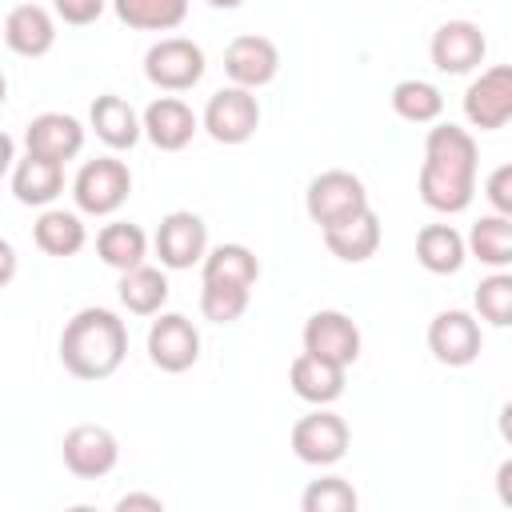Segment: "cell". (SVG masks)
Instances as JSON below:
<instances>
[{"label":"cell","mask_w":512,"mask_h":512,"mask_svg":"<svg viewBox=\"0 0 512 512\" xmlns=\"http://www.w3.org/2000/svg\"><path fill=\"white\" fill-rule=\"evenodd\" d=\"M128 196H132V172L116 156L84 160L72 180V200L84 216H112L128 204Z\"/></svg>","instance_id":"7a4b0ae2"},{"label":"cell","mask_w":512,"mask_h":512,"mask_svg":"<svg viewBox=\"0 0 512 512\" xmlns=\"http://www.w3.org/2000/svg\"><path fill=\"white\" fill-rule=\"evenodd\" d=\"M300 340H304V352H312V356H320V360H332V364H340V368H352V364L360 360V344H364L356 320H352L348 312H340V308H320V312H312V316L304 320Z\"/></svg>","instance_id":"52a82bcc"},{"label":"cell","mask_w":512,"mask_h":512,"mask_svg":"<svg viewBox=\"0 0 512 512\" xmlns=\"http://www.w3.org/2000/svg\"><path fill=\"white\" fill-rule=\"evenodd\" d=\"M392 112L408 124H436L440 112H444V96L436 84L420 80V76H408L392 88Z\"/></svg>","instance_id":"4dcf8cb0"},{"label":"cell","mask_w":512,"mask_h":512,"mask_svg":"<svg viewBox=\"0 0 512 512\" xmlns=\"http://www.w3.org/2000/svg\"><path fill=\"white\" fill-rule=\"evenodd\" d=\"M356 504H360V496H356V488L344 476H320L300 496L304 512H352Z\"/></svg>","instance_id":"836d02e7"},{"label":"cell","mask_w":512,"mask_h":512,"mask_svg":"<svg viewBox=\"0 0 512 512\" xmlns=\"http://www.w3.org/2000/svg\"><path fill=\"white\" fill-rule=\"evenodd\" d=\"M24 148L32 156H44V160H56V164H68L80 156L84 148V124L68 112H40L28 120L24 128Z\"/></svg>","instance_id":"9a60e30c"},{"label":"cell","mask_w":512,"mask_h":512,"mask_svg":"<svg viewBox=\"0 0 512 512\" xmlns=\"http://www.w3.org/2000/svg\"><path fill=\"white\" fill-rule=\"evenodd\" d=\"M200 128L216 140V144H248L260 128V100L248 92V88H220L208 96L204 104V116H200Z\"/></svg>","instance_id":"5b68a950"},{"label":"cell","mask_w":512,"mask_h":512,"mask_svg":"<svg viewBox=\"0 0 512 512\" xmlns=\"http://www.w3.org/2000/svg\"><path fill=\"white\" fill-rule=\"evenodd\" d=\"M476 316L488 320L492 328H508L512 324V276L504 268H496L492 276H484L472 292Z\"/></svg>","instance_id":"1f68e13d"},{"label":"cell","mask_w":512,"mask_h":512,"mask_svg":"<svg viewBox=\"0 0 512 512\" xmlns=\"http://www.w3.org/2000/svg\"><path fill=\"white\" fill-rule=\"evenodd\" d=\"M136 508H148V512H164V500L152 496V492H128L116 500V512H136Z\"/></svg>","instance_id":"8d00e7d4"},{"label":"cell","mask_w":512,"mask_h":512,"mask_svg":"<svg viewBox=\"0 0 512 512\" xmlns=\"http://www.w3.org/2000/svg\"><path fill=\"white\" fill-rule=\"evenodd\" d=\"M464 248H468V256H476V260L488 264L492 272H496V268H508V264H512V216H500V212L480 216V220L472 224Z\"/></svg>","instance_id":"f546056e"},{"label":"cell","mask_w":512,"mask_h":512,"mask_svg":"<svg viewBox=\"0 0 512 512\" xmlns=\"http://www.w3.org/2000/svg\"><path fill=\"white\" fill-rule=\"evenodd\" d=\"M104 8H108V0H52V12H56L64 24H76V28L96 24Z\"/></svg>","instance_id":"d590c367"},{"label":"cell","mask_w":512,"mask_h":512,"mask_svg":"<svg viewBox=\"0 0 512 512\" xmlns=\"http://www.w3.org/2000/svg\"><path fill=\"white\" fill-rule=\"evenodd\" d=\"M208 4H212V8H240L244 0H208Z\"/></svg>","instance_id":"60d3db41"},{"label":"cell","mask_w":512,"mask_h":512,"mask_svg":"<svg viewBox=\"0 0 512 512\" xmlns=\"http://www.w3.org/2000/svg\"><path fill=\"white\" fill-rule=\"evenodd\" d=\"M116 20L136 32H172L188 16V0H108Z\"/></svg>","instance_id":"f1b7e54d"},{"label":"cell","mask_w":512,"mask_h":512,"mask_svg":"<svg viewBox=\"0 0 512 512\" xmlns=\"http://www.w3.org/2000/svg\"><path fill=\"white\" fill-rule=\"evenodd\" d=\"M4 44L24 56V60H36V56H48L52 44H56V20L44 4H16L8 16H4Z\"/></svg>","instance_id":"e0dca14e"},{"label":"cell","mask_w":512,"mask_h":512,"mask_svg":"<svg viewBox=\"0 0 512 512\" xmlns=\"http://www.w3.org/2000/svg\"><path fill=\"white\" fill-rule=\"evenodd\" d=\"M420 200L432 208V212H444V216H456L472 204L476 196V176H456V172H444V168H432V164H420Z\"/></svg>","instance_id":"d4e9b609"},{"label":"cell","mask_w":512,"mask_h":512,"mask_svg":"<svg viewBox=\"0 0 512 512\" xmlns=\"http://www.w3.org/2000/svg\"><path fill=\"white\" fill-rule=\"evenodd\" d=\"M204 48L188 36H160L144 52V76L160 92H188L204 76Z\"/></svg>","instance_id":"3957f363"},{"label":"cell","mask_w":512,"mask_h":512,"mask_svg":"<svg viewBox=\"0 0 512 512\" xmlns=\"http://www.w3.org/2000/svg\"><path fill=\"white\" fill-rule=\"evenodd\" d=\"M508 480H512V460H504V464H500V472H496V488H500V504H512V488H508Z\"/></svg>","instance_id":"ab89813d"},{"label":"cell","mask_w":512,"mask_h":512,"mask_svg":"<svg viewBox=\"0 0 512 512\" xmlns=\"http://www.w3.org/2000/svg\"><path fill=\"white\" fill-rule=\"evenodd\" d=\"M248 296H252V288L204 280V284H200V312H204V320H212V324H232V320L244 316Z\"/></svg>","instance_id":"d6a6232c"},{"label":"cell","mask_w":512,"mask_h":512,"mask_svg":"<svg viewBox=\"0 0 512 512\" xmlns=\"http://www.w3.org/2000/svg\"><path fill=\"white\" fill-rule=\"evenodd\" d=\"M148 360L160 372H188L200 360V332L184 312H156L148 328Z\"/></svg>","instance_id":"7c38bea8"},{"label":"cell","mask_w":512,"mask_h":512,"mask_svg":"<svg viewBox=\"0 0 512 512\" xmlns=\"http://www.w3.org/2000/svg\"><path fill=\"white\" fill-rule=\"evenodd\" d=\"M12 164H16V140L8 132H0V180L12 172Z\"/></svg>","instance_id":"f35d334b"},{"label":"cell","mask_w":512,"mask_h":512,"mask_svg":"<svg viewBox=\"0 0 512 512\" xmlns=\"http://www.w3.org/2000/svg\"><path fill=\"white\" fill-rule=\"evenodd\" d=\"M12 196L28 208H48L60 192H64V164L44 160V156H24L12 164Z\"/></svg>","instance_id":"44dd1931"},{"label":"cell","mask_w":512,"mask_h":512,"mask_svg":"<svg viewBox=\"0 0 512 512\" xmlns=\"http://www.w3.org/2000/svg\"><path fill=\"white\" fill-rule=\"evenodd\" d=\"M224 72L236 88H264L276 80L280 72V48L268 40V36H256V32H244L236 36L228 48H224Z\"/></svg>","instance_id":"5bb4252c"},{"label":"cell","mask_w":512,"mask_h":512,"mask_svg":"<svg viewBox=\"0 0 512 512\" xmlns=\"http://www.w3.org/2000/svg\"><path fill=\"white\" fill-rule=\"evenodd\" d=\"M60 456H64V468L80 480H100L116 468L120 460V440L112 436V428L104 424H76L64 432L60 440Z\"/></svg>","instance_id":"ba28073f"},{"label":"cell","mask_w":512,"mask_h":512,"mask_svg":"<svg viewBox=\"0 0 512 512\" xmlns=\"http://www.w3.org/2000/svg\"><path fill=\"white\" fill-rule=\"evenodd\" d=\"M320 236H324V244H328V252H332L336 260L360 264V260L376 256V248H380V216H376L372 204H368V208H360L356 216L320 228Z\"/></svg>","instance_id":"ffe728a7"},{"label":"cell","mask_w":512,"mask_h":512,"mask_svg":"<svg viewBox=\"0 0 512 512\" xmlns=\"http://www.w3.org/2000/svg\"><path fill=\"white\" fill-rule=\"evenodd\" d=\"M4 96H8V80H4V72H0V104H4Z\"/></svg>","instance_id":"b9f144b4"},{"label":"cell","mask_w":512,"mask_h":512,"mask_svg":"<svg viewBox=\"0 0 512 512\" xmlns=\"http://www.w3.org/2000/svg\"><path fill=\"white\" fill-rule=\"evenodd\" d=\"M128 356V328L112 308H80L60 332V364L76 380H108Z\"/></svg>","instance_id":"6da1fadb"},{"label":"cell","mask_w":512,"mask_h":512,"mask_svg":"<svg viewBox=\"0 0 512 512\" xmlns=\"http://www.w3.org/2000/svg\"><path fill=\"white\" fill-rule=\"evenodd\" d=\"M288 444L296 452V460L304 464H316V468H328L336 460H344L348 444H352V432H348V420L328 412V404H316V412L300 416L288 432Z\"/></svg>","instance_id":"277c9868"},{"label":"cell","mask_w":512,"mask_h":512,"mask_svg":"<svg viewBox=\"0 0 512 512\" xmlns=\"http://www.w3.org/2000/svg\"><path fill=\"white\" fill-rule=\"evenodd\" d=\"M32 240L40 252L48 256H76L84 244H88V228L80 220V212H68V208H44L32 224Z\"/></svg>","instance_id":"cb8c5ba5"},{"label":"cell","mask_w":512,"mask_h":512,"mask_svg":"<svg viewBox=\"0 0 512 512\" xmlns=\"http://www.w3.org/2000/svg\"><path fill=\"white\" fill-rule=\"evenodd\" d=\"M152 244H156L160 268L184 272V268H192V264L204 260V252H208V224H204L196 212L176 208V212H168V216L160 220Z\"/></svg>","instance_id":"8fae6325"},{"label":"cell","mask_w":512,"mask_h":512,"mask_svg":"<svg viewBox=\"0 0 512 512\" xmlns=\"http://www.w3.org/2000/svg\"><path fill=\"white\" fill-rule=\"evenodd\" d=\"M484 52H488V40H484L480 24H472V20H444L428 44L436 72H444V76H464V72L480 68Z\"/></svg>","instance_id":"4fadbf2b"},{"label":"cell","mask_w":512,"mask_h":512,"mask_svg":"<svg viewBox=\"0 0 512 512\" xmlns=\"http://www.w3.org/2000/svg\"><path fill=\"white\" fill-rule=\"evenodd\" d=\"M344 372L348 368H340L332 360H320L312 352H300L292 360V368H288V384L308 404H332V400L344 396Z\"/></svg>","instance_id":"7402d4cb"},{"label":"cell","mask_w":512,"mask_h":512,"mask_svg":"<svg viewBox=\"0 0 512 512\" xmlns=\"http://www.w3.org/2000/svg\"><path fill=\"white\" fill-rule=\"evenodd\" d=\"M484 348L480 320L464 308H444L428 324V352L448 368H468Z\"/></svg>","instance_id":"9c48e42d"},{"label":"cell","mask_w":512,"mask_h":512,"mask_svg":"<svg viewBox=\"0 0 512 512\" xmlns=\"http://www.w3.org/2000/svg\"><path fill=\"white\" fill-rule=\"evenodd\" d=\"M88 128H92L96 140L108 144L112 152H128V148L144 136L140 112H136L124 96H116V92H104V96L92 100V108H88Z\"/></svg>","instance_id":"ac0fdd59"},{"label":"cell","mask_w":512,"mask_h":512,"mask_svg":"<svg viewBox=\"0 0 512 512\" xmlns=\"http://www.w3.org/2000/svg\"><path fill=\"white\" fill-rule=\"evenodd\" d=\"M484 196L500 216H512V164H500L484 180Z\"/></svg>","instance_id":"e575fe53"},{"label":"cell","mask_w":512,"mask_h":512,"mask_svg":"<svg viewBox=\"0 0 512 512\" xmlns=\"http://www.w3.org/2000/svg\"><path fill=\"white\" fill-rule=\"evenodd\" d=\"M464 116L480 132H496L512 120V68L492 64L464 88Z\"/></svg>","instance_id":"30bf717a"},{"label":"cell","mask_w":512,"mask_h":512,"mask_svg":"<svg viewBox=\"0 0 512 512\" xmlns=\"http://www.w3.org/2000/svg\"><path fill=\"white\" fill-rule=\"evenodd\" d=\"M96 256H100L108 268L128 272V268L144 264V256H148V236H144V228L132 224V220H112V224H104V228L96 232Z\"/></svg>","instance_id":"83f0119b"},{"label":"cell","mask_w":512,"mask_h":512,"mask_svg":"<svg viewBox=\"0 0 512 512\" xmlns=\"http://www.w3.org/2000/svg\"><path fill=\"white\" fill-rule=\"evenodd\" d=\"M200 276L212 284H236V288H252L260 280V260L248 244H216L204 252L200 260Z\"/></svg>","instance_id":"484cf974"},{"label":"cell","mask_w":512,"mask_h":512,"mask_svg":"<svg viewBox=\"0 0 512 512\" xmlns=\"http://www.w3.org/2000/svg\"><path fill=\"white\" fill-rule=\"evenodd\" d=\"M16 264H20V260H16V248H12V244L0 236V288H4V284H12Z\"/></svg>","instance_id":"74e56055"},{"label":"cell","mask_w":512,"mask_h":512,"mask_svg":"<svg viewBox=\"0 0 512 512\" xmlns=\"http://www.w3.org/2000/svg\"><path fill=\"white\" fill-rule=\"evenodd\" d=\"M144 136L160 148V152H180L192 144V136L200 132V116L180 100V96H156L144 116H140Z\"/></svg>","instance_id":"2e32d148"},{"label":"cell","mask_w":512,"mask_h":512,"mask_svg":"<svg viewBox=\"0 0 512 512\" xmlns=\"http://www.w3.org/2000/svg\"><path fill=\"white\" fill-rule=\"evenodd\" d=\"M424 164L456 176H476V164H480L476 136L460 124H432L424 136Z\"/></svg>","instance_id":"d6986e66"},{"label":"cell","mask_w":512,"mask_h":512,"mask_svg":"<svg viewBox=\"0 0 512 512\" xmlns=\"http://www.w3.org/2000/svg\"><path fill=\"white\" fill-rule=\"evenodd\" d=\"M304 208L312 216V224L328 228L336 220H348L356 216L360 208H368V188L356 172H344V168H328L320 176L308 180V192H304Z\"/></svg>","instance_id":"8992f818"},{"label":"cell","mask_w":512,"mask_h":512,"mask_svg":"<svg viewBox=\"0 0 512 512\" xmlns=\"http://www.w3.org/2000/svg\"><path fill=\"white\" fill-rule=\"evenodd\" d=\"M416 260L424 272L432 276H452L464 268L468 260V248H464V236L452 228V224H424L416 232Z\"/></svg>","instance_id":"603a6c76"},{"label":"cell","mask_w":512,"mask_h":512,"mask_svg":"<svg viewBox=\"0 0 512 512\" xmlns=\"http://www.w3.org/2000/svg\"><path fill=\"white\" fill-rule=\"evenodd\" d=\"M120 304L132 312V316H156L164 304H168V276L164 268H152V264H136L128 272H120Z\"/></svg>","instance_id":"4316f807"}]
</instances>
